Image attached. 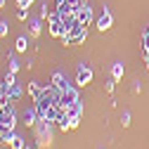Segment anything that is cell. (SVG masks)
<instances>
[{"instance_id": "cell-1", "label": "cell", "mask_w": 149, "mask_h": 149, "mask_svg": "<svg viewBox=\"0 0 149 149\" xmlns=\"http://www.w3.org/2000/svg\"><path fill=\"white\" fill-rule=\"evenodd\" d=\"M85 38H88V26H85L83 22H78L76 26H71V29L62 36V43H64V45H81Z\"/></svg>"}, {"instance_id": "cell-2", "label": "cell", "mask_w": 149, "mask_h": 149, "mask_svg": "<svg viewBox=\"0 0 149 149\" xmlns=\"http://www.w3.org/2000/svg\"><path fill=\"white\" fill-rule=\"evenodd\" d=\"M47 26H50V33L54 36V38H62L64 36V24H62V14L54 10V12H50V17H47Z\"/></svg>"}, {"instance_id": "cell-3", "label": "cell", "mask_w": 149, "mask_h": 149, "mask_svg": "<svg viewBox=\"0 0 149 149\" xmlns=\"http://www.w3.org/2000/svg\"><path fill=\"white\" fill-rule=\"evenodd\" d=\"M14 123H17V111H14V107L10 104V107H5V109H0V125L14 128Z\"/></svg>"}, {"instance_id": "cell-4", "label": "cell", "mask_w": 149, "mask_h": 149, "mask_svg": "<svg viewBox=\"0 0 149 149\" xmlns=\"http://www.w3.org/2000/svg\"><path fill=\"white\" fill-rule=\"evenodd\" d=\"M73 102H78V90H76V88H66V90L59 92V104H62V107H69V104H73Z\"/></svg>"}, {"instance_id": "cell-5", "label": "cell", "mask_w": 149, "mask_h": 149, "mask_svg": "<svg viewBox=\"0 0 149 149\" xmlns=\"http://www.w3.org/2000/svg\"><path fill=\"white\" fill-rule=\"evenodd\" d=\"M76 83H78L81 88H85V85H90V83H92V71H90L85 64H81V66H78V73H76Z\"/></svg>"}, {"instance_id": "cell-6", "label": "cell", "mask_w": 149, "mask_h": 149, "mask_svg": "<svg viewBox=\"0 0 149 149\" xmlns=\"http://www.w3.org/2000/svg\"><path fill=\"white\" fill-rule=\"evenodd\" d=\"M64 109H66V116H69L71 121H81V114H83V104H81V100L73 102V104H69V107H64Z\"/></svg>"}, {"instance_id": "cell-7", "label": "cell", "mask_w": 149, "mask_h": 149, "mask_svg": "<svg viewBox=\"0 0 149 149\" xmlns=\"http://www.w3.org/2000/svg\"><path fill=\"white\" fill-rule=\"evenodd\" d=\"M38 121H40V116H38V109H36V107L24 111V123H26V128H33Z\"/></svg>"}, {"instance_id": "cell-8", "label": "cell", "mask_w": 149, "mask_h": 149, "mask_svg": "<svg viewBox=\"0 0 149 149\" xmlns=\"http://www.w3.org/2000/svg\"><path fill=\"white\" fill-rule=\"evenodd\" d=\"M76 17H78V22H83L85 26H88V24L92 22V10L88 7V3H85V5H83V7L78 10V12H76Z\"/></svg>"}, {"instance_id": "cell-9", "label": "cell", "mask_w": 149, "mask_h": 149, "mask_svg": "<svg viewBox=\"0 0 149 149\" xmlns=\"http://www.w3.org/2000/svg\"><path fill=\"white\" fill-rule=\"evenodd\" d=\"M111 22H114V19H111L109 10H104V14L97 19V29H100V31H109V29H111Z\"/></svg>"}, {"instance_id": "cell-10", "label": "cell", "mask_w": 149, "mask_h": 149, "mask_svg": "<svg viewBox=\"0 0 149 149\" xmlns=\"http://www.w3.org/2000/svg\"><path fill=\"white\" fill-rule=\"evenodd\" d=\"M52 85H54V88H59V90H66V88H71V85L66 83V78H64V73H59V71L52 76Z\"/></svg>"}, {"instance_id": "cell-11", "label": "cell", "mask_w": 149, "mask_h": 149, "mask_svg": "<svg viewBox=\"0 0 149 149\" xmlns=\"http://www.w3.org/2000/svg\"><path fill=\"white\" fill-rule=\"evenodd\" d=\"M40 92H43V85H40V83H29V95H31L33 102L40 97Z\"/></svg>"}, {"instance_id": "cell-12", "label": "cell", "mask_w": 149, "mask_h": 149, "mask_svg": "<svg viewBox=\"0 0 149 149\" xmlns=\"http://www.w3.org/2000/svg\"><path fill=\"white\" fill-rule=\"evenodd\" d=\"M123 73H125V69H123L121 62H116L114 66H111V78H114V81H121V78H123Z\"/></svg>"}, {"instance_id": "cell-13", "label": "cell", "mask_w": 149, "mask_h": 149, "mask_svg": "<svg viewBox=\"0 0 149 149\" xmlns=\"http://www.w3.org/2000/svg\"><path fill=\"white\" fill-rule=\"evenodd\" d=\"M10 147H12V149H24V147H26V144H24V137L14 133V135H12V140H10Z\"/></svg>"}, {"instance_id": "cell-14", "label": "cell", "mask_w": 149, "mask_h": 149, "mask_svg": "<svg viewBox=\"0 0 149 149\" xmlns=\"http://www.w3.org/2000/svg\"><path fill=\"white\" fill-rule=\"evenodd\" d=\"M40 19H43V17H33V19H29V26H31V33L33 36L40 33Z\"/></svg>"}, {"instance_id": "cell-15", "label": "cell", "mask_w": 149, "mask_h": 149, "mask_svg": "<svg viewBox=\"0 0 149 149\" xmlns=\"http://www.w3.org/2000/svg\"><path fill=\"white\" fill-rule=\"evenodd\" d=\"M26 47H29V40H26V36L17 38V52H26Z\"/></svg>"}, {"instance_id": "cell-16", "label": "cell", "mask_w": 149, "mask_h": 149, "mask_svg": "<svg viewBox=\"0 0 149 149\" xmlns=\"http://www.w3.org/2000/svg\"><path fill=\"white\" fill-rule=\"evenodd\" d=\"M142 54H144V57H149V33L142 36Z\"/></svg>"}, {"instance_id": "cell-17", "label": "cell", "mask_w": 149, "mask_h": 149, "mask_svg": "<svg viewBox=\"0 0 149 149\" xmlns=\"http://www.w3.org/2000/svg\"><path fill=\"white\" fill-rule=\"evenodd\" d=\"M10 97H12V100H17V97H22V88L17 85V83H14L12 88H10Z\"/></svg>"}, {"instance_id": "cell-18", "label": "cell", "mask_w": 149, "mask_h": 149, "mask_svg": "<svg viewBox=\"0 0 149 149\" xmlns=\"http://www.w3.org/2000/svg\"><path fill=\"white\" fill-rule=\"evenodd\" d=\"M121 123H123V128H125V125H130V111H123V116H121Z\"/></svg>"}, {"instance_id": "cell-19", "label": "cell", "mask_w": 149, "mask_h": 149, "mask_svg": "<svg viewBox=\"0 0 149 149\" xmlns=\"http://www.w3.org/2000/svg\"><path fill=\"white\" fill-rule=\"evenodd\" d=\"M17 17H19L22 22H26V17H29V12H26V7H19V12H17Z\"/></svg>"}, {"instance_id": "cell-20", "label": "cell", "mask_w": 149, "mask_h": 149, "mask_svg": "<svg viewBox=\"0 0 149 149\" xmlns=\"http://www.w3.org/2000/svg\"><path fill=\"white\" fill-rule=\"evenodd\" d=\"M40 17H43V19H47V17H50V10H47V3L40 7Z\"/></svg>"}, {"instance_id": "cell-21", "label": "cell", "mask_w": 149, "mask_h": 149, "mask_svg": "<svg viewBox=\"0 0 149 149\" xmlns=\"http://www.w3.org/2000/svg\"><path fill=\"white\" fill-rule=\"evenodd\" d=\"M17 69H19V64H17L14 59H10V71H12V73H17Z\"/></svg>"}, {"instance_id": "cell-22", "label": "cell", "mask_w": 149, "mask_h": 149, "mask_svg": "<svg viewBox=\"0 0 149 149\" xmlns=\"http://www.w3.org/2000/svg\"><path fill=\"white\" fill-rule=\"evenodd\" d=\"M33 3V0H17V5H19V7H29Z\"/></svg>"}, {"instance_id": "cell-23", "label": "cell", "mask_w": 149, "mask_h": 149, "mask_svg": "<svg viewBox=\"0 0 149 149\" xmlns=\"http://www.w3.org/2000/svg\"><path fill=\"white\" fill-rule=\"evenodd\" d=\"M5 33H7V24H5V22H0V38H3Z\"/></svg>"}, {"instance_id": "cell-24", "label": "cell", "mask_w": 149, "mask_h": 149, "mask_svg": "<svg viewBox=\"0 0 149 149\" xmlns=\"http://www.w3.org/2000/svg\"><path fill=\"white\" fill-rule=\"evenodd\" d=\"M114 83H116V81H114V78H111V81H109V83H107V92H114Z\"/></svg>"}, {"instance_id": "cell-25", "label": "cell", "mask_w": 149, "mask_h": 149, "mask_svg": "<svg viewBox=\"0 0 149 149\" xmlns=\"http://www.w3.org/2000/svg\"><path fill=\"white\" fill-rule=\"evenodd\" d=\"M3 5H5V0H0V7H3Z\"/></svg>"}, {"instance_id": "cell-26", "label": "cell", "mask_w": 149, "mask_h": 149, "mask_svg": "<svg viewBox=\"0 0 149 149\" xmlns=\"http://www.w3.org/2000/svg\"><path fill=\"white\" fill-rule=\"evenodd\" d=\"M147 69H149V57H147Z\"/></svg>"}, {"instance_id": "cell-27", "label": "cell", "mask_w": 149, "mask_h": 149, "mask_svg": "<svg viewBox=\"0 0 149 149\" xmlns=\"http://www.w3.org/2000/svg\"><path fill=\"white\" fill-rule=\"evenodd\" d=\"M144 33H149V26H147V31H144Z\"/></svg>"}, {"instance_id": "cell-28", "label": "cell", "mask_w": 149, "mask_h": 149, "mask_svg": "<svg viewBox=\"0 0 149 149\" xmlns=\"http://www.w3.org/2000/svg\"><path fill=\"white\" fill-rule=\"evenodd\" d=\"M24 149H31V147H24Z\"/></svg>"}]
</instances>
